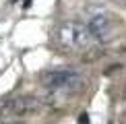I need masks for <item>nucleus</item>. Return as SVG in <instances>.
I'll list each match as a JSON object with an SVG mask.
<instances>
[{
    "label": "nucleus",
    "instance_id": "4",
    "mask_svg": "<svg viewBox=\"0 0 126 124\" xmlns=\"http://www.w3.org/2000/svg\"><path fill=\"white\" fill-rule=\"evenodd\" d=\"M13 108L19 114H29V112H33L37 108V103H35V99H31V97H17L13 101Z\"/></svg>",
    "mask_w": 126,
    "mask_h": 124
},
{
    "label": "nucleus",
    "instance_id": "5",
    "mask_svg": "<svg viewBox=\"0 0 126 124\" xmlns=\"http://www.w3.org/2000/svg\"><path fill=\"white\" fill-rule=\"evenodd\" d=\"M79 124H89V116L87 114H81V116H79Z\"/></svg>",
    "mask_w": 126,
    "mask_h": 124
},
{
    "label": "nucleus",
    "instance_id": "1",
    "mask_svg": "<svg viewBox=\"0 0 126 124\" xmlns=\"http://www.w3.org/2000/svg\"><path fill=\"white\" fill-rule=\"evenodd\" d=\"M41 83L44 87L54 91H66V89H77L83 83V75L77 68H50L41 75Z\"/></svg>",
    "mask_w": 126,
    "mask_h": 124
},
{
    "label": "nucleus",
    "instance_id": "6",
    "mask_svg": "<svg viewBox=\"0 0 126 124\" xmlns=\"http://www.w3.org/2000/svg\"><path fill=\"white\" fill-rule=\"evenodd\" d=\"M4 124H25V122H4Z\"/></svg>",
    "mask_w": 126,
    "mask_h": 124
},
{
    "label": "nucleus",
    "instance_id": "2",
    "mask_svg": "<svg viewBox=\"0 0 126 124\" xmlns=\"http://www.w3.org/2000/svg\"><path fill=\"white\" fill-rule=\"evenodd\" d=\"M89 37H93L89 27L79 21H68L58 29V41L66 50H83L89 44Z\"/></svg>",
    "mask_w": 126,
    "mask_h": 124
},
{
    "label": "nucleus",
    "instance_id": "3",
    "mask_svg": "<svg viewBox=\"0 0 126 124\" xmlns=\"http://www.w3.org/2000/svg\"><path fill=\"white\" fill-rule=\"evenodd\" d=\"M87 27L91 31V35L95 37L97 41H108L114 37V23L110 19V15L106 13H91L87 19Z\"/></svg>",
    "mask_w": 126,
    "mask_h": 124
}]
</instances>
